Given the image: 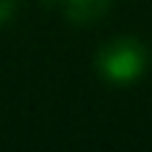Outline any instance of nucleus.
I'll return each mask as SVG.
<instances>
[{
  "label": "nucleus",
  "instance_id": "obj_1",
  "mask_svg": "<svg viewBox=\"0 0 152 152\" xmlns=\"http://www.w3.org/2000/svg\"><path fill=\"white\" fill-rule=\"evenodd\" d=\"M99 72L112 83H131L144 72L147 51L134 37H118L99 51Z\"/></svg>",
  "mask_w": 152,
  "mask_h": 152
},
{
  "label": "nucleus",
  "instance_id": "obj_2",
  "mask_svg": "<svg viewBox=\"0 0 152 152\" xmlns=\"http://www.w3.org/2000/svg\"><path fill=\"white\" fill-rule=\"evenodd\" d=\"M112 0H64V16L75 24L96 21L110 11Z\"/></svg>",
  "mask_w": 152,
  "mask_h": 152
},
{
  "label": "nucleus",
  "instance_id": "obj_3",
  "mask_svg": "<svg viewBox=\"0 0 152 152\" xmlns=\"http://www.w3.org/2000/svg\"><path fill=\"white\" fill-rule=\"evenodd\" d=\"M16 5H19V0H0V24L11 21V16L16 13Z\"/></svg>",
  "mask_w": 152,
  "mask_h": 152
}]
</instances>
